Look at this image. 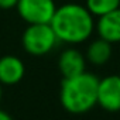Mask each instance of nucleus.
Segmentation results:
<instances>
[{"mask_svg":"<svg viewBox=\"0 0 120 120\" xmlns=\"http://www.w3.org/2000/svg\"><path fill=\"white\" fill-rule=\"evenodd\" d=\"M96 105L110 113L120 110V75H107L99 79Z\"/></svg>","mask_w":120,"mask_h":120,"instance_id":"39448f33","label":"nucleus"},{"mask_svg":"<svg viewBox=\"0 0 120 120\" xmlns=\"http://www.w3.org/2000/svg\"><path fill=\"white\" fill-rule=\"evenodd\" d=\"M49 26L58 41L71 45L85 42L95 31L93 16L85 6L78 3H67L56 7Z\"/></svg>","mask_w":120,"mask_h":120,"instance_id":"f257e3e1","label":"nucleus"},{"mask_svg":"<svg viewBox=\"0 0 120 120\" xmlns=\"http://www.w3.org/2000/svg\"><path fill=\"white\" fill-rule=\"evenodd\" d=\"M99 78L90 72H82L72 78H64L59 89V102L71 114H83L96 106Z\"/></svg>","mask_w":120,"mask_h":120,"instance_id":"f03ea898","label":"nucleus"},{"mask_svg":"<svg viewBox=\"0 0 120 120\" xmlns=\"http://www.w3.org/2000/svg\"><path fill=\"white\" fill-rule=\"evenodd\" d=\"M112 45L113 44H110L109 41L102 40V38L92 41L86 48V54H85L86 62H89L95 67H102L106 62H109V59L112 58V54H113Z\"/></svg>","mask_w":120,"mask_h":120,"instance_id":"1a4fd4ad","label":"nucleus"},{"mask_svg":"<svg viewBox=\"0 0 120 120\" xmlns=\"http://www.w3.org/2000/svg\"><path fill=\"white\" fill-rule=\"evenodd\" d=\"M56 42L58 40L49 24H28L21 34V45L33 56L49 54Z\"/></svg>","mask_w":120,"mask_h":120,"instance_id":"7ed1b4c3","label":"nucleus"},{"mask_svg":"<svg viewBox=\"0 0 120 120\" xmlns=\"http://www.w3.org/2000/svg\"><path fill=\"white\" fill-rule=\"evenodd\" d=\"M56 4L54 0H19L16 10L27 24H49Z\"/></svg>","mask_w":120,"mask_h":120,"instance_id":"20e7f679","label":"nucleus"},{"mask_svg":"<svg viewBox=\"0 0 120 120\" xmlns=\"http://www.w3.org/2000/svg\"><path fill=\"white\" fill-rule=\"evenodd\" d=\"M0 120H14V119L11 117L10 113H7L6 110H2V109H0Z\"/></svg>","mask_w":120,"mask_h":120,"instance_id":"f8f14e48","label":"nucleus"},{"mask_svg":"<svg viewBox=\"0 0 120 120\" xmlns=\"http://www.w3.org/2000/svg\"><path fill=\"white\" fill-rule=\"evenodd\" d=\"M58 69L62 78H72L86 71V58L76 48H67L58 58Z\"/></svg>","mask_w":120,"mask_h":120,"instance_id":"423d86ee","label":"nucleus"},{"mask_svg":"<svg viewBox=\"0 0 120 120\" xmlns=\"http://www.w3.org/2000/svg\"><path fill=\"white\" fill-rule=\"evenodd\" d=\"M2 95H3V90H2V85H0V102H2Z\"/></svg>","mask_w":120,"mask_h":120,"instance_id":"ddd939ff","label":"nucleus"},{"mask_svg":"<svg viewBox=\"0 0 120 120\" xmlns=\"http://www.w3.org/2000/svg\"><path fill=\"white\" fill-rule=\"evenodd\" d=\"M85 7L93 17H100L119 9L120 0H86Z\"/></svg>","mask_w":120,"mask_h":120,"instance_id":"9d476101","label":"nucleus"},{"mask_svg":"<svg viewBox=\"0 0 120 120\" xmlns=\"http://www.w3.org/2000/svg\"><path fill=\"white\" fill-rule=\"evenodd\" d=\"M17 3H19V0H0V9H3V10L16 9Z\"/></svg>","mask_w":120,"mask_h":120,"instance_id":"9b49d317","label":"nucleus"},{"mask_svg":"<svg viewBox=\"0 0 120 120\" xmlns=\"http://www.w3.org/2000/svg\"><path fill=\"white\" fill-rule=\"evenodd\" d=\"M26 74V65L16 55L0 56V85H17Z\"/></svg>","mask_w":120,"mask_h":120,"instance_id":"0eeeda50","label":"nucleus"},{"mask_svg":"<svg viewBox=\"0 0 120 120\" xmlns=\"http://www.w3.org/2000/svg\"><path fill=\"white\" fill-rule=\"evenodd\" d=\"M95 30L99 38L109 41L110 44L120 42V7L98 17L95 23Z\"/></svg>","mask_w":120,"mask_h":120,"instance_id":"6e6552de","label":"nucleus"}]
</instances>
